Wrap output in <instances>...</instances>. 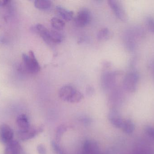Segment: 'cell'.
<instances>
[{"instance_id": "6da1fadb", "label": "cell", "mask_w": 154, "mask_h": 154, "mask_svg": "<svg viewBox=\"0 0 154 154\" xmlns=\"http://www.w3.org/2000/svg\"><path fill=\"white\" fill-rule=\"evenodd\" d=\"M59 96L63 101L71 103H79L83 98L80 92L70 85L62 87L59 91Z\"/></svg>"}, {"instance_id": "7a4b0ae2", "label": "cell", "mask_w": 154, "mask_h": 154, "mask_svg": "<svg viewBox=\"0 0 154 154\" xmlns=\"http://www.w3.org/2000/svg\"><path fill=\"white\" fill-rule=\"evenodd\" d=\"M22 59L24 68L27 72L36 74L40 71V67L32 51L29 52V55L23 54Z\"/></svg>"}, {"instance_id": "3957f363", "label": "cell", "mask_w": 154, "mask_h": 154, "mask_svg": "<svg viewBox=\"0 0 154 154\" xmlns=\"http://www.w3.org/2000/svg\"><path fill=\"white\" fill-rule=\"evenodd\" d=\"M139 80V75L137 71L128 73L123 81L124 88L130 93H134L137 89Z\"/></svg>"}, {"instance_id": "277c9868", "label": "cell", "mask_w": 154, "mask_h": 154, "mask_svg": "<svg viewBox=\"0 0 154 154\" xmlns=\"http://www.w3.org/2000/svg\"><path fill=\"white\" fill-rule=\"evenodd\" d=\"M91 20V14L88 9L84 8L78 12L75 20V24L79 27H83L88 24Z\"/></svg>"}, {"instance_id": "5b68a950", "label": "cell", "mask_w": 154, "mask_h": 154, "mask_svg": "<svg viewBox=\"0 0 154 154\" xmlns=\"http://www.w3.org/2000/svg\"><path fill=\"white\" fill-rule=\"evenodd\" d=\"M108 2L109 6L119 19L123 21H126L127 15L124 6L119 1L109 0L108 1Z\"/></svg>"}, {"instance_id": "8992f818", "label": "cell", "mask_w": 154, "mask_h": 154, "mask_svg": "<svg viewBox=\"0 0 154 154\" xmlns=\"http://www.w3.org/2000/svg\"><path fill=\"white\" fill-rule=\"evenodd\" d=\"M43 130V127L42 126L30 127L27 131H20L17 133V136L18 138L23 141H26L27 140L32 139L36 137L37 135L41 133Z\"/></svg>"}, {"instance_id": "52a82bcc", "label": "cell", "mask_w": 154, "mask_h": 154, "mask_svg": "<svg viewBox=\"0 0 154 154\" xmlns=\"http://www.w3.org/2000/svg\"><path fill=\"white\" fill-rule=\"evenodd\" d=\"M14 132L12 128L6 124H2L0 126V142L7 145L13 141Z\"/></svg>"}, {"instance_id": "ba28073f", "label": "cell", "mask_w": 154, "mask_h": 154, "mask_svg": "<svg viewBox=\"0 0 154 154\" xmlns=\"http://www.w3.org/2000/svg\"><path fill=\"white\" fill-rule=\"evenodd\" d=\"M109 119L113 126L118 128H122L124 119L121 118L118 111L116 109H113L109 112Z\"/></svg>"}, {"instance_id": "9c48e42d", "label": "cell", "mask_w": 154, "mask_h": 154, "mask_svg": "<svg viewBox=\"0 0 154 154\" xmlns=\"http://www.w3.org/2000/svg\"><path fill=\"white\" fill-rule=\"evenodd\" d=\"M116 73L113 72H106L102 76L101 84L105 88H109L112 86L116 81Z\"/></svg>"}, {"instance_id": "30bf717a", "label": "cell", "mask_w": 154, "mask_h": 154, "mask_svg": "<svg viewBox=\"0 0 154 154\" xmlns=\"http://www.w3.org/2000/svg\"><path fill=\"white\" fill-rule=\"evenodd\" d=\"M6 145L5 154H22V148L17 141L13 140Z\"/></svg>"}, {"instance_id": "8fae6325", "label": "cell", "mask_w": 154, "mask_h": 154, "mask_svg": "<svg viewBox=\"0 0 154 154\" xmlns=\"http://www.w3.org/2000/svg\"><path fill=\"white\" fill-rule=\"evenodd\" d=\"M34 30L46 42L49 43L50 30L42 24H37L34 27Z\"/></svg>"}, {"instance_id": "7c38bea8", "label": "cell", "mask_w": 154, "mask_h": 154, "mask_svg": "<svg viewBox=\"0 0 154 154\" xmlns=\"http://www.w3.org/2000/svg\"><path fill=\"white\" fill-rule=\"evenodd\" d=\"M16 124L20 129V131H25L30 127L28 117L25 115H21L17 117Z\"/></svg>"}, {"instance_id": "4fadbf2b", "label": "cell", "mask_w": 154, "mask_h": 154, "mask_svg": "<svg viewBox=\"0 0 154 154\" xmlns=\"http://www.w3.org/2000/svg\"><path fill=\"white\" fill-rule=\"evenodd\" d=\"M56 10L58 13L66 20L70 21L73 19L74 12L72 11H69L60 5L57 6Z\"/></svg>"}, {"instance_id": "5bb4252c", "label": "cell", "mask_w": 154, "mask_h": 154, "mask_svg": "<svg viewBox=\"0 0 154 154\" xmlns=\"http://www.w3.org/2000/svg\"><path fill=\"white\" fill-rule=\"evenodd\" d=\"M121 129L124 131V133L128 134H130L134 133L135 129V125L131 119H124V123Z\"/></svg>"}, {"instance_id": "9a60e30c", "label": "cell", "mask_w": 154, "mask_h": 154, "mask_svg": "<svg viewBox=\"0 0 154 154\" xmlns=\"http://www.w3.org/2000/svg\"><path fill=\"white\" fill-rule=\"evenodd\" d=\"M63 39L62 34L57 30H50V42L55 43L61 42Z\"/></svg>"}, {"instance_id": "2e32d148", "label": "cell", "mask_w": 154, "mask_h": 154, "mask_svg": "<svg viewBox=\"0 0 154 154\" xmlns=\"http://www.w3.org/2000/svg\"><path fill=\"white\" fill-rule=\"evenodd\" d=\"M34 6L40 10H47L51 6V2L49 0H37L34 1Z\"/></svg>"}, {"instance_id": "e0dca14e", "label": "cell", "mask_w": 154, "mask_h": 154, "mask_svg": "<svg viewBox=\"0 0 154 154\" xmlns=\"http://www.w3.org/2000/svg\"><path fill=\"white\" fill-rule=\"evenodd\" d=\"M51 26L56 30H63L65 27V23L59 18L53 17L51 20Z\"/></svg>"}, {"instance_id": "ac0fdd59", "label": "cell", "mask_w": 154, "mask_h": 154, "mask_svg": "<svg viewBox=\"0 0 154 154\" xmlns=\"http://www.w3.org/2000/svg\"><path fill=\"white\" fill-rule=\"evenodd\" d=\"M67 130V127L65 125H60L57 128L56 131V142L57 143H59L61 140L62 136L64 134V133Z\"/></svg>"}, {"instance_id": "d6986e66", "label": "cell", "mask_w": 154, "mask_h": 154, "mask_svg": "<svg viewBox=\"0 0 154 154\" xmlns=\"http://www.w3.org/2000/svg\"><path fill=\"white\" fill-rule=\"evenodd\" d=\"M109 36V31L108 28H105L100 30L98 33L97 37L99 40H106Z\"/></svg>"}, {"instance_id": "ffe728a7", "label": "cell", "mask_w": 154, "mask_h": 154, "mask_svg": "<svg viewBox=\"0 0 154 154\" xmlns=\"http://www.w3.org/2000/svg\"><path fill=\"white\" fill-rule=\"evenodd\" d=\"M132 154H154V150L150 148H142L136 150Z\"/></svg>"}, {"instance_id": "44dd1931", "label": "cell", "mask_w": 154, "mask_h": 154, "mask_svg": "<svg viewBox=\"0 0 154 154\" xmlns=\"http://www.w3.org/2000/svg\"><path fill=\"white\" fill-rule=\"evenodd\" d=\"M51 146L56 154H65L61 147L55 141L51 142Z\"/></svg>"}, {"instance_id": "7402d4cb", "label": "cell", "mask_w": 154, "mask_h": 154, "mask_svg": "<svg viewBox=\"0 0 154 154\" xmlns=\"http://www.w3.org/2000/svg\"><path fill=\"white\" fill-rule=\"evenodd\" d=\"M146 22L149 30L154 33V18L152 17L147 18Z\"/></svg>"}, {"instance_id": "603a6c76", "label": "cell", "mask_w": 154, "mask_h": 154, "mask_svg": "<svg viewBox=\"0 0 154 154\" xmlns=\"http://www.w3.org/2000/svg\"><path fill=\"white\" fill-rule=\"evenodd\" d=\"M145 131L146 134L151 137L154 138V127L150 126H146L145 127Z\"/></svg>"}, {"instance_id": "cb8c5ba5", "label": "cell", "mask_w": 154, "mask_h": 154, "mask_svg": "<svg viewBox=\"0 0 154 154\" xmlns=\"http://www.w3.org/2000/svg\"><path fill=\"white\" fill-rule=\"evenodd\" d=\"M37 151L39 154H47V150L43 144H39L37 146Z\"/></svg>"}, {"instance_id": "d4e9b609", "label": "cell", "mask_w": 154, "mask_h": 154, "mask_svg": "<svg viewBox=\"0 0 154 154\" xmlns=\"http://www.w3.org/2000/svg\"><path fill=\"white\" fill-rule=\"evenodd\" d=\"M90 154H102L99 150L98 145L95 142H94L93 148Z\"/></svg>"}, {"instance_id": "484cf974", "label": "cell", "mask_w": 154, "mask_h": 154, "mask_svg": "<svg viewBox=\"0 0 154 154\" xmlns=\"http://www.w3.org/2000/svg\"><path fill=\"white\" fill-rule=\"evenodd\" d=\"M87 94L89 96H92L94 94V90L91 86H88L86 90Z\"/></svg>"}, {"instance_id": "4316f807", "label": "cell", "mask_w": 154, "mask_h": 154, "mask_svg": "<svg viewBox=\"0 0 154 154\" xmlns=\"http://www.w3.org/2000/svg\"><path fill=\"white\" fill-rule=\"evenodd\" d=\"M11 1L8 0H0V6H5L6 5L8 4Z\"/></svg>"}, {"instance_id": "83f0119b", "label": "cell", "mask_w": 154, "mask_h": 154, "mask_svg": "<svg viewBox=\"0 0 154 154\" xmlns=\"http://www.w3.org/2000/svg\"></svg>"}]
</instances>
